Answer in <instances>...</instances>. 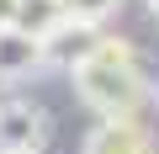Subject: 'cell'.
Masks as SVG:
<instances>
[{
	"mask_svg": "<svg viewBox=\"0 0 159 154\" xmlns=\"http://www.w3.org/2000/svg\"><path fill=\"white\" fill-rule=\"evenodd\" d=\"M85 154H154V143L133 117H101L85 138Z\"/></svg>",
	"mask_w": 159,
	"mask_h": 154,
	"instance_id": "5",
	"label": "cell"
},
{
	"mask_svg": "<svg viewBox=\"0 0 159 154\" xmlns=\"http://www.w3.org/2000/svg\"><path fill=\"white\" fill-rule=\"evenodd\" d=\"M58 21H69V11H64V0H16V21L11 27H21V32H37V37H48Z\"/></svg>",
	"mask_w": 159,
	"mask_h": 154,
	"instance_id": "6",
	"label": "cell"
},
{
	"mask_svg": "<svg viewBox=\"0 0 159 154\" xmlns=\"http://www.w3.org/2000/svg\"><path fill=\"white\" fill-rule=\"evenodd\" d=\"M101 43V27L96 21H58L48 37H43V58H48V69H74L80 58H90V48Z\"/></svg>",
	"mask_w": 159,
	"mask_h": 154,
	"instance_id": "3",
	"label": "cell"
},
{
	"mask_svg": "<svg viewBox=\"0 0 159 154\" xmlns=\"http://www.w3.org/2000/svg\"><path fill=\"white\" fill-rule=\"evenodd\" d=\"M16 21V0H0V27H11Z\"/></svg>",
	"mask_w": 159,
	"mask_h": 154,
	"instance_id": "8",
	"label": "cell"
},
{
	"mask_svg": "<svg viewBox=\"0 0 159 154\" xmlns=\"http://www.w3.org/2000/svg\"><path fill=\"white\" fill-rule=\"evenodd\" d=\"M43 69H48V58H43V37L37 32L0 27V80H32Z\"/></svg>",
	"mask_w": 159,
	"mask_h": 154,
	"instance_id": "4",
	"label": "cell"
},
{
	"mask_svg": "<svg viewBox=\"0 0 159 154\" xmlns=\"http://www.w3.org/2000/svg\"><path fill=\"white\" fill-rule=\"evenodd\" d=\"M48 112L32 101H0V154H43Z\"/></svg>",
	"mask_w": 159,
	"mask_h": 154,
	"instance_id": "2",
	"label": "cell"
},
{
	"mask_svg": "<svg viewBox=\"0 0 159 154\" xmlns=\"http://www.w3.org/2000/svg\"><path fill=\"white\" fill-rule=\"evenodd\" d=\"M143 6H148V11H154V16H159V0H143Z\"/></svg>",
	"mask_w": 159,
	"mask_h": 154,
	"instance_id": "9",
	"label": "cell"
},
{
	"mask_svg": "<svg viewBox=\"0 0 159 154\" xmlns=\"http://www.w3.org/2000/svg\"><path fill=\"white\" fill-rule=\"evenodd\" d=\"M74 80V96L85 101L96 117H133L143 106V64H138V48L122 43V37H101L90 48V58H80L69 69Z\"/></svg>",
	"mask_w": 159,
	"mask_h": 154,
	"instance_id": "1",
	"label": "cell"
},
{
	"mask_svg": "<svg viewBox=\"0 0 159 154\" xmlns=\"http://www.w3.org/2000/svg\"><path fill=\"white\" fill-rule=\"evenodd\" d=\"M64 11L74 16V21H111L117 11H122V0H64Z\"/></svg>",
	"mask_w": 159,
	"mask_h": 154,
	"instance_id": "7",
	"label": "cell"
}]
</instances>
